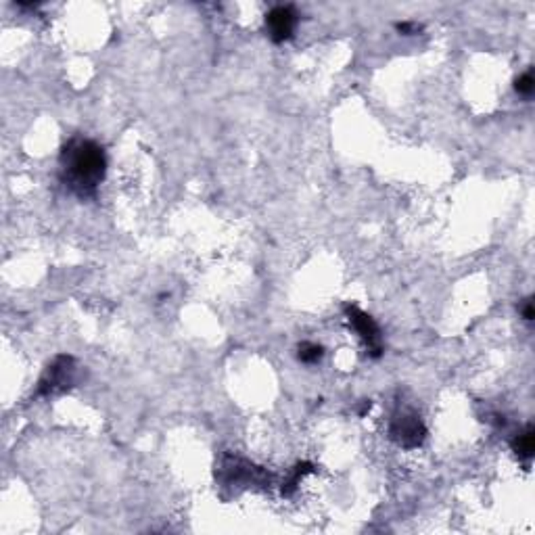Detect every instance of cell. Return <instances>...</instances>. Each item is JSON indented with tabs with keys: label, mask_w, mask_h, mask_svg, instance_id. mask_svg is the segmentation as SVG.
<instances>
[{
	"label": "cell",
	"mask_w": 535,
	"mask_h": 535,
	"mask_svg": "<svg viewBox=\"0 0 535 535\" xmlns=\"http://www.w3.org/2000/svg\"><path fill=\"white\" fill-rule=\"evenodd\" d=\"M308 473H312V465L310 463H299L295 469H293V475H291V479L282 485V494H291L295 487H297V483L308 475Z\"/></svg>",
	"instance_id": "8"
},
{
	"label": "cell",
	"mask_w": 535,
	"mask_h": 535,
	"mask_svg": "<svg viewBox=\"0 0 535 535\" xmlns=\"http://www.w3.org/2000/svg\"><path fill=\"white\" fill-rule=\"evenodd\" d=\"M73 358L71 356H57L48 368L44 370L40 383H38V396H55L71 387L73 383Z\"/></svg>",
	"instance_id": "4"
},
{
	"label": "cell",
	"mask_w": 535,
	"mask_h": 535,
	"mask_svg": "<svg viewBox=\"0 0 535 535\" xmlns=\"http://www.w3.org/2000/svg\"><path fill=\"white\" fill-rule=\"evenodd\" d=\"M61 182L80 199H93L107 174L105 148L84 136L69 138L59 155Z\"/></svg>",
	"instance_id": "1"
},
{
	"label": "cell",
	"mask_w": 535,
	"mask_h": 535,
	"mask_svg": "<svg viewBox=\"0 0 535 535\" xmlns=\"http://www.w3.org/2000/svg\"><path fill=\"white\" fill-rule=\"evenodd\" d=\"M345 316L349 327L358 333V337L364 341L368 356L370 358H380L383 356V339H380V329L372 320L370 314L360 310L358 305H345Z\"/></svg>",
	"instance_id": "3"
},
{
	"label": "cell",
	"mask_w": 535,
	"mask_h": 535,
	"mask_svg": "<svg viewBox=\"0 0 535 535\" xmlns=\"http://www.w3.org/2000/svg\"><path fill=\"white\" fill-rule=\"evenodd\" d=\"M396 30L404 36H414V34L422 32V26H418L416 21H400V23H396Z\"/></svg>",
	"instance_id": "10"
},
{
	"label": "cell",
	"mask_w": 535,
	"mask_h": 535,
	"mask_svg": "<svg viewBox=\"0 0 535 535\" xmlns=\"http://www.w3.org/2000/svg\"><path fill=\"white\" fill-rule=\"evenodd\" d=\"M324 358V347L314 341H303L297 345V360L303 364H318Z\"/></svg>",
	"instance_id": "7"
},
{
	"label": "cell",
	"mask_w": 535,
	"mask_h": 535,
	"mask_svg": "<svg viewBox=\"0 0 535 535\" xmlns=\"http://www.w3.org/2000/svg\"><path fill=\"white\" fill-rule=\"evenodd\" d=\"M389 435L398 445H402L406 449H414V447H420L425 443L427 427H425L418 412H414L410 408H404V410L393 414V418L389 422Z\"/></svg>",
	"instance_id": "2"
},
{
	"label": "cell",
	"mask_w": 535,
	"mask_h": 535,
	"mask_svg": "<svg viewBox=\"0 0 535 535\" xmlns=\"http://www.w3.org/2000/svg\"><path fill=\"white\" fill-rule=\"evenodd\" d=\"M297 11L291 5H276L266 13V30L272 42L280 44L293 38V32L297 28Z\"/></svg>",
	"instance_id": "5"
},
{
	"label": "cell",
	"mask_w": 535,
	"mask_h": 535,
	"mask_svg": "<svg viewBox=\"0 0 535 535\" xmlns=\"http://www.w3.org/2000/svg\"><path fill=\"white\" fill-rule=\"evenodd\" d=\"M521 316H523L527 322L533 320V301H531V297H527V299L523 301V305H521Z\"/></svg>",
	"instance_id": "11"
},
{
	"label": "cell",
	"mask_w": 535,
	"mask_h": 535,
	"mask_svg": "<svg viewBox=\"0 0 535 535\" xmlns=\"http://www.w3.org/2000/svg\"><path fill=\"white\" fill-rule=\"evenodd\" d=\"M514 90H516L518 95H523V97H531V95H533V90H535V80H533L531 71L518 75V78L514 80Z\"/></svg>",
	"instance_id": "9"
},
{
	"label": "cell",
	"mask_w": 535,
	"mask_h": 535,
	"mask_svg": "<svg viewBox=\"0 0 535 535\" xmlns=\"http://www.w3.org/2000/svg\"><path fill=\"white\" fill-rule=\"evenodd\" d=\"M512 449H514V454L518 456V460H531L533 451H535V433H533V427H531V425H527L525 431H521V433L514 437Z\"/></svg>",
	"instance_id": "6"
}]
</instances>
